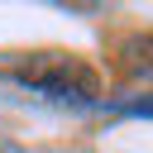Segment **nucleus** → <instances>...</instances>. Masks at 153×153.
Listing matches in <instances>:
<instances>
[{
	"label": "nucleus",
	"mask_w": 153,
	"mask_h": 153,
	"mask_svg": "<svg viewBox=\"0 0 153 153\" xmlns=\"http://www.w3.org/2000/svg\"><path fill=\"white\" fill-rule=\"evenodd\" d=\"M129 67H134V72H143V76H153V33L129 38Z\"/></svg>",
	"instance_id": "nucleus-1"
}]
</instances>
